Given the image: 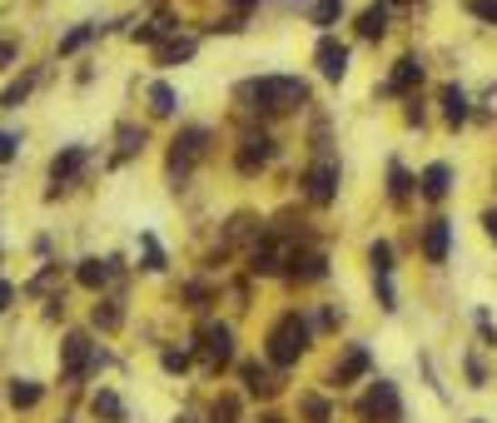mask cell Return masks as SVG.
I'll use <instances>...</instances> for the list:
<instances>
[{"label": "cell", "mask_w": 497, "mask_h": 423, "mask_svg": "<svg viewBox=\"0 0 497 423\" xmlns=\"http://www.w3.org/2000/svg\"><path fill=\"white\" fill-rule=\"evenodd\" d=\"M234 105L249 120H289V115L313 110V85L293 70H259L234 85Z\"/></svg>", "instance_id": "1"}, {"label": "cell", "mask_w": 497, "mask_h": 423, "mask_svg": "<svg viewBox=\"0 0 497 423\" xmlns=\"http://www.w3.org/2000/svg\"><path fill=\"white\" fill-rule=\"evenodd\" d=\"M309 344H313V319L303 309H283L279 319L269 324V334H263V358H269L273 368H293L309 354Z\"/></svg>", "instance_id": "2"}, {"label": "cell", "mask_w": 497, "mask_h": 423, "mask_svg": "<svg viewBox=\"0 0 497 423\" xmlns=\"http://www.w3.org/2000/svg\"><path fill=\"white\" fill-rule=\"evenodd\" d=\"M214 140H219V130H214V125H204V120L179 125L174 140H169V185L184 189V179L194 175L209 155H214Z\"/></svg>", "instance_id": "3"}, {"label": "cell", "mask_w": 497, "mask_h": 423, "mask_svg": "<svg viewBox=\"0 0 497 423\" xmlns=\"http://www.w3.org/2000/svg\"><path fill=\"white\" fill-rule=\"evenodd\" d=\"M299 195L309 209H333L338 205V195H343V160H338V150L309 155V165L299 169Z\"/></svg>", "instance_id": "4"}, {"label": "cell", "mask_w": 497, "mask_h": 423, "mask_svg": "<svg viewBox=\"0 0 497 423\" xmlns=\"http://www.w3.org/2000/svg\"><path fill=\"white\" fill-rule=\"evenodd\" d=\"M279 150H283V145H279V135H273V130H263L259 120L244 125V135L234 140V175L239 179H259L263 169L279 160Z\"/></svg>", "instance_id": "5"}, {"label": "cell", "mask_w": 497, "mask_h": 423, "mask_svg": "<svg viewBox=\"0 0 497 423\" xmlns=\"http://www.w3.org/2000/svg\"><path fill=\"white\" fill-rule=\"evenodd\" d=\"M422 80H428V60L418 55V50H403V55L388 65V76L373 85L378 100H408V95L422 90Z\"/></svg>", "instance_id": "6"}, {"label": "cell", "mask_w": 497, "mask_h": 423, "mask_svg": "<svg viewBox=\"0 0 497 423\" xmlns=\"http://www.w3.org/2000/svg\"><path fill=\"white\" fill-rule=\"evenodd\" d=\"M313 76H319L323 85H343L348 70H353V45L348 40H338L333 30H323L319 40H313Z\"/></svg>", "instance_id": "7"}, {"label": "cell", "mask_w": 497, "mask_h": 423, "mask_svg": "<svg viewBox=\"0 0 497 423\" xmlns=\"http://www.w3.org/2000/svg\"><path fill=\"white\" fill-rule=\"evenodd\" d=\"M452 245H458V225H452L448 215H432L418 225V254L422 264H432V269H442V264L452 259Z\"/></svg>", "instance_id": "8"}, {"label": "cell", "mask_w": 497, "mask_h": 423, "mask_svg": "<svg viewBox=\"0 0 497 423\" xmlns=\"http://www.w3.org/2000/svg\"><path fill=\"white\" fill-rule=\"evenodd\" d=\"M383 199L393 215H408L418 205V169L403 165V155H388V169H383Z\"/></svg>", "instance_id": "9"}, {"label": "cell", "mask_w": 497, "mask_h": 423, "mask_svg": "<svg viewBox=\"0 0 497 423\" xmlns=\"http://www.w3.org/2000/svg\"><path fill=\"white\" fill-rule=\"evenodd\" d=\"M452 189H458V165H452V160H428L418 169V199H422V205H432V209L448 205Z\"/></svg>", "instance_id": "10"}, {"label": "cell", "mask_w": 497, "mask_h": 423, "mask_svg": "<svg viewBox=\"0 0 497 423\" xmlns=\"http://www.w3.org/2000/svg\"><path fill=\"white\" fill-rule=\"evenodd\" d=\"M329 274H333L329 254L313 249V245H293L289 264H283V279H289V284H323Z\"/></svg>", "instance_id": "11"}, {"label": "cell", "mask_w": 497, "mask_h": 423, "mask_svg": "<svg viewBox=\"0 0 497 423\" xmlns=\"http://www.w3.org/2000/svg\"><path fill=\"white\" fill-rule=\"evenodd\" d=\"M84 165H90V145H65V150L50 160V189H45V199L65 195V189L84 175Z\"/></svg>", "instance_id": "12"}, {"label": "cell", "mask_w": 497, "mask_h": 423, "mask_svg": "<svg viewBox=\"0 0 497 423\" xmlns=\"http://www.w3.org/2000/svg\"><path fill=\"white\" fill-rule=\"evenodd\" d=\"M199 45H204L199 30H174V35H164L160 45H154V65H160V70H179V65H189V60L199 55Z\"/></svg>", "instance_id": "13"}, {"label": "cell", "mask_w": 497, "mask_h": 423, "mask_svg": "<svg viewBox=\"0 0 497 423\" xmlns=\"http://www.w3.org/2000/svg\"><path fill=\"white\" fill-rule=\"evenodd\" d=\"M114 279H120V259H114V254H84L75 264V284L90 294H104Z\"/></svg>", "instance_id": "14"}, {"label": "cell", "mask_w": 497, "mask_h": 423, "mask_svg": "<svg viewBox=\"0 0 497 423\" xmlns=\"http://www.w3.org/2000/svg\"><path fill=\"white\" fill-rule=\"evenodd\" d=\"M472 105H478V100H472L458 80H442L438 85V115H442V125H448V130H462V125L472 120Z\"/></svg>", "instance_id": "15"}, {"label": "cell", "mask_w": 497, "mask_h": 423, "mask_svg": "<svg viewBox=\"0 0 497 423\" xmlns=\"http://www.w3.org/2000/svg\"><path fill=\"white\" fill-rule=\"evenodd\" d=\"M199 354L209 358V368L234 364V329H229V324H219V319H209L204 329H199Z\"/></svg>", "instance_id": "16"}, {"label": "cell", "mask_w": 497, "mask_h": 423, "mask_svg": "<svg viewBox=\"0 0 497 423\" xmlns=\"http://www.w3.org/2000/svg\"><path fill=\"white\" fill-rule=\"evenodd\" d=\"M363 418H368V423H398V418H403V398H398V388L388 384V378H378V384L368 388Z\"/></svg>", "instance_id": "17"}, {"label": "cell", "mask_w": 497, "mask_h": 423, "mask_svg": "<svg viewBox=\"0 0 497 423\" xmlns=\"http://www.w3.org/2000/svg\"><path fill=\"white\" fill-rule=\"evenodd\" d=\"M388 30H393V10L378 5V0H373V5H363V10L353 15V35L363 40V45H378V40H388Z\"/></svg>", "instance_id": "18"}, {"label": "cell", "mask_w": 497, "mask_h": 423, "mask_svg": "<svg viewBox=\"0 0 497 423\" xmlns=\"http://www.w3.org/2000/svg\"><path fill=\"white\" fill-rule=\"evenodd\" d=\"M368 368H373V354H368V344H343V358L333 364V388L358 384Z\"/></svg>", "instance_id": "19"}, {"label": "cell", "mask_w": 497, "mask_h": 423, "mask_svg": "<svg viewBox=\"0 0 497 423\" xmlns=\"http://www.w3.org/2000/svg\"><path fill=\"white\" fill-rule=\"evenodd\" d=\"M144 140H150V135H144V125H134V120H120V125H114V160H110V165H124V160H134V155L144 150Z\"/></svg>", "instance_id": "20"}, {"label": "cell", "mask_w": 497, "mask_h": 423, "mask_svg": "<svg viewBox=\"0 0 497 423\" xmlns=\"http://www.w3.org/2000/svg\"><path fill=\"white\" fill-rule=\"evenodd\" d=\"M144 100H150L154 120H174V115H179V90L169 80H150V85H144Z\"/></svg>", "instance_id": "21"}, {"label": "cell", "mask_w": 497, "mask_h": 423, "mask_svg": "<svg viewBox=\"0 0 497 423\" xmlns=\"http://www.w3.org/2000/svg\"><path fill=\"white\" fill-rule=\"evenodd\" d=\"M343 10H348V0H309V5H303V20L323 35V30H333L338 20H343Z\"/></svg>", "instance_id": "22"}, {"label": "cell", "mask_w": 497, "mask_h": 423, "mask_svg": "<svg viewBox=\"0 0 497 423\" xmlns=\"http://www.w3.org/2000/svg\"><path fill=\"white\" fill-rule=\"evenodd\" d=\"M140 269L144 274H164L169 269V249L160 245L154 229H140Z\"/></svg>", "instance_id": "23"}, {"label": "cell", "mask_w": 497, "mask_h": 423, "mask_svg": "<svg viewBox=\"0 0 497 423\" xmlns=\"http://www.w3.org/2000/svg\"><path fill=\"white\" fill-rule=\"evenodd\" d=\"M219 304V289L209 279H189L184 284V309H194V314H209Z\"/></svg>", "instance_id": "24"}, {"label": "cell", "mask_w": 497, "mask_h": 423, "mask_svg": "<svg viewBox=\"0 0 497 423\" xmlns=\"http://www.w3.org/2000/svg\"><path fill=\"white\" fill-rule=\"evenodd\" d=\"M40 85V70H30V76H20V80H10L5 90H0V110H20V105L30 100V90Z\"/></svg>", "instance_id": "25"}, {"label": "cell", "mask_w": 497, "mask_h": 423, "mask_svg": "<svg viewBox=\"0 0 497 423\" xmlns=\"http://www.w3.org/2000/svg\"><path fill=\"white\" fill-rule=\"evenodd\" d=\"M94 35H104V25H94V20H80L75 30H65V35H60L55 50H60V55H75V50H84Z\"/></svg>", "instance_id": "26"}, {"label": "cell", "mask_w": 497, "mask_h": 423, "mask_svg": "<svg viewBox=\"0 0 497 423\" xmlns=\"http://www.w3.org/2000/svg\"><path fill=\"white\" fill-rule=\"evenodd\" d=\"M368 274H398L393 239H373V245H368Z\"/></svg>", "instance_id": "27"}, {"label": "cell", "mask_w": 497, "mask_h": 423, "mask_svg": "<svg viewBox=\"0 0 497 423\" xmlns=\"http://www.w3.org/2000/svg\"><path fill=\"white\" fill-rule=\"evenodd\" d=\"M90 319H94V329H100V334H114L124 324V299H100Z\"/></svg>", "instance_id": "28"}, {"label": "cell", "mask_w": 497, "mask_h": 423, "mask_svg": "<svg viewBox=\"0 0 497 423\" xmlns=\"http://www.w3.org/2000/svg\"><path fill=\"white\" fill-rule=\"evenodd\" d=\"M249 30V15H239V10H224V15L204 20V30L199 35H244Z\"/></svg>", "instance_id": "29"}, {"label": "cell", "mask_w": 497, "mask_h": 423, "mask_svg": "<svg viewBox=\"0 0 497 423\" xmlns=\"http://www.w3.org/2000/svg\"><path fill=\"white\" fill-rule=\"evenodd\" d=\"M239 378H244L249 394H273V378H269V368H263L259 358H244V364H239Z\"/></svg>", "instance_id": "30"}, {"label": "cell", "mask_w": 497, "mask_h": 423, "mask_svg": "<svg viewBox=\"0 0 497 423\" xmlns=\"http://www.w3.org/2000/svg\"><path fill=\"white\" fill-rule=\"evenodd\" d=\"M40 398H45V388H40L35 378H10V404L15 408H35Z\"/></svg>", "instance_id": "31"}, {"label": "cell", "mask_w": 497, "mask_h": 423, "mask_svg": "<svg viewBox=\"0 0 497 423\" xmlns=\"http://www.w3.org/2000/svg\"><path fill=\"white\" fill-rule=\"evenodd\" d=\"M90 408H94L104 423H124V404H120V394H114V388H100V394L90 398Z\"/></svg>", "instance_id": "32"}, {"label": "cell", "mask_w": 497, "mask_h": 423, "mask_svg": "<svg viewBox=\"0 0 497 423\" xmlns=\"http://www.w3.org/2000/svg\"><path fill=\"white\" fill-rule=\"evenodd\" d=\"M373 299L383 314H398V279L393 274H373Z\"/></svg>", "instance_id": "33"}, {"label": "cell", "mask_w": 497, "mask_h": 423, "mask_svg": "<svg viewBox=\"0 0 497 423\" xmlns=\"http://www.w3.org/2000/svg\"><path fill=\"white\" fill-rule=\"evenodd\" d=\"M462 10H468L478 25H492L497 30V0H462Z\"/></svg>", "instance_id": "34"}, {"label": "cell", "mask_w": 497, "mask_h": 423, "mask_svg": "<svg viewBox=\"0 0 497 423\" xmlns=\"http://www.w3.org/2000/svg\"><path fill=\"white\" fill-rule=\"evenodd\" d=\"M472 324H478L482 344H488V348H497V324H492V314H488V309H472Z\"/></svg>", "instance_id": "35"}, {"label": "cell", "mask_w": 497, "mask_h": 423, "mask_svg": "<svg viewBox=\"0 0 497 423\" xmlns=\"http://www.w3.org/2000/svg\"><path fill=\"white\" fill-rule=\"evenodd\" d=\"M160 364H164V374H184V368H189V348H164Z\"/></svg>", "instance_id": "36"}, {"label": "cell", "mask_w": 497, "mask_h": 423, "mask_svg": "<svg viewBox=\"0 0 497 423\" xmlns=\"http://www.w3.org/2000/svg\"><path fill=\"white\" fill-rule=\"evenodd\" d=\"M20 155V135H10V130H0V165H10Z\"/></svg>", "instance_id": "37"}, {"label": "cell", "mask_w": 497, "mask_h": 423, "mask_svg": "<svg viewBox=\"0 0 497 423\" xmlns=\"http://www.w3.org/2000/svg\"><path fill=\"white\" fill-rule=\"evenodd\" d=\"M478 225H482V235H488V245L497 249V205L482 209V215H478Z\"/></svg>", "instance_id": "38"}, {"label": "cell", "mask_w": 497, "mask_h": 423, "mask_svg": "<svg viewBox=\"0 0 497 423\" xmlns=\"http://www.w3.org/2000/svg\"><path fill=\"white\" fill-rule=\"evenodd\" d=\"M462 364H468V378H472V388H482V384H488V368H482V358H478V354H468V358H462Z\"/></svg>", "instance_id": "39"}, {"label": "cell", "mask_w": 497, "mask_h": 423, "mask_svg": "<svg viewBox=\"0 0 497 423\" xmlns=\"http://www.w3.org/2000/svg\"><path fill=\"white\" fill-rule=\"evenodd\" d=\"M303 414H309L313 423H329V404H323V398H313V394H309V398H303Z\"/></svg>", "instance_id": "40"}, {"label": "cell", "mask_w": 497, "mask_h": 423, "mask_svg": "<svg viewBox=\"0 0 497 423\" xmlns=\"http://www.w3.org/2000/svg\"><path fill=\"white\" fill-rule=\"evenodd\" d=\"M234 414H239V404H234V398H224V404L214 408V423H234Z\"/></svg>", "instance_id": "41"}, {"label": "cell", "mask_w": 497, "mask_h": 423, "mask_svg": "<svg viewBox=\"0 0 497 423\" xmlns=\"http://www.w3.org/2000/svg\"><path fill=\"white\" fill-rule=\"evenodd\" d=\"M10 304H15V284H10V279H0V314H5Z\"/></svg>", "instance_id": "42"}, {"label": "cell", "mask_w": 497, "mask_h": 423, "mask_svg": "<svg viewBox=\"0 0 497 423\" xmlns=\"http://www.w3.org/2000/svg\"><path fill=\"white\" fill-rule=\"evenodd\" d=\"M224 5H229V10H239V15H253V10L263 5V0H224Z\"/></svg>", "instance_id": "43"}, {"label": "cell", "mask_w": 497, "mask_h": 423, "mask_svg": "<svg viewBox=\"0 0 497 423\" xmlns=\"http://www.w3.org/2000/svg\"><path fill=\"white\" fill-rule=\"evenodd\" d=\"M10 60H15V45H0V70H10Z\"/></svg>", "instance_id": "44"}, {"label": "cell", "mask_w": 497, "mask_h": 423, "mask_svg": "<svg viewBox=\"0 0 497 423\" xmlns=\"http://www.w3.org/2000/svg\"><path fill=\"white\" fill-rule=\"evenodd\" d=\"M378 5H388V10H393V15H398V10H408V5H413V0H378Z\"/></svg>", "instance_id": "45"}, {"label": "cell", "mask_w": 497, "mask_h": 423, "mask_svg": "<svg viewBox=\"0 0 497 423\" xmlns=\"http://www.w3.org/2000/svg\"><path fill=\"white\" fill-rule=\"evenodd\" d=\"M174 423H194V418H174Z\"/></svg>", "instance_id": "46"}, {"label": "cell", "mask_w": 497, "mask_h": 423, "mask_svg": "<svg viewBox=\"0 0 497 423\" xmlns=\"http://www.w3.org/2000/svg\"><path fill=\"white\" fill-rule=\"evenodd\" d=\"M263 423H283V418H263Z\"/></svg>", "instance_id": "47"}]
</instances>
